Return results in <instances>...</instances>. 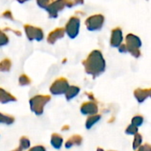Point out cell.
<instances>
[{"instance_id": "obj_8", "label": "cell", "mask_w": 151, "mask_h": 151, "mask_svg": "<svg viewBox=\"0 0 151 151\" xmlns=\"http://www.w3.org/2000/svg\"><path fill=\"white\" fill-rule=\"evenodd\" d=\"M79 88L76 87H71L67 89L66 93H65V96L67 100H71L72 98H73L78 93H79Z\"/></svg>"}, {"instance_id": "obj_5", "label": "cell", "mask_w": 151, "mask_h": 151, "mask_svg": "<svg viewBox=\"0 0 151 151\" xmlns=\"http://www.w3.org/2000/svg\"><path fill=\"white\" fill-rule=\"evenodd\" d=\"M134 96L139 101V103H142L147 97L150 96L151 97V89H147V90H142V89H137L134 92Z\"/></svg>"}, {"instance_id": "obj_16", "label": "cell", "mask_w": 151, "mask_h": 151, "mask_svg": "<svg viewBox=\"0 0 151 151\" xmlns=\"http://www.w3.org/2000/svg\"><path fill=\"white\" fill-rule=\"evenodd\" d=\"M28 151H46L45 148L42 145H38V146H35L34 148H32L30 150Z\"/></svg>"}, {"instance_id": "obj_11", "label": "cell", "mask_w": 151, "mask_h": 151, "mask_svg": "<svg viewBox=\"0 0 151 151\" xmlns=\"http://www.w3.org/2000/svg\"><path fill=\"white\" fill-rule=\"evenodd\" d=\"M14 122V118L10 115H4V113H1V123L2 124H7L11 125Z\"/></svg>"}, {"instance_id": "obj_9", "label": "cell", "mask_w": 151, "mask_h": 151, "mask_svg": "<svg viewBox=\"0 0 151 151\" xmlns=\"http://www.w3.org/2000/svg\"><path fill=\"white\" fill-rule=\"evenodd\" d=\"M2 91V96H1V102L3 104H5V103H8V102H11V101H16V98L12 96L9 93H6L4 92L3 89L1 90Z\"/></svg>"}, {"instance_id": "obj_18", "label": "cell", "mask_w": 151, "mask_h": 151, "mask_svg": "<svg viewBox=\"0 0 151 151\" xmlns=\"http://www.w3.org/2000/svg\"><path fill=\"white\" fill-rule=\"evenodd\" d=\"M96 151H104V150H103V149H101V148H98V149H97V150ZM112 151V150H111Z\"/></svg>"}, {"instance_id": "obj_17", "label": "cell", "mask_w": 151, "mask_h": 151, "mask_svg": "<svg viewBox=\"0 0 151 151\" xmlns=\"http://www.w3.org/2000/svg\"><path fill=\"white\" fill-rule=\"evenodd\" d=\"M22 150H22L20 147H19L18 149H16V150H12V151H22Z\"/></svg>"}, {"instance_id": "obj_7", "label": "cell", "mask_w": 151, "mask_h": 151, "mask_svg": "<svg viewBox=\"0 0 151 151\" xmlns=\"http://www.w3.org/2000/svg\"><path fill=\"white\" fill-rule=\"evenodd\" d=\"M100 119H101V116L100 115H90L88 118L87 121H86V127L88 129H90Z\"/></svg>"}, {"instance_id": "obj_3", "label": "cell", "mask_w": 151, "mask_h": 151, "mask_svg": "<svg viewBox=\"0 0 151 151\" xmlns=\"http://www.w3.org/2000/svg\"><path fill=\"white\" fill-rule=\"evenodd\" d=\"M98 111V107L96 103L88 102L84 103L81 107V111L83 115H95Z\"/></svg>"}, {"instance_id": "obj_4", "label": "cell", "mask_w": 151, "mask_h": 151, "mask_svg": "<svg viewBox=\"0 0 151 151\" xmlns=\"http://www.w3.org/2000/svg\"><path fill=\"white\" fill-rule=\"evenodd\" d=\"M81 143H82V137H81V135L74 134V135H73L72 137H70V138L66 141L65 146L66 149H69V148H71V147H73V146H75V145H78V146H79V145H81Z\"/></svg>"}, {"instance_id": "obj_15", "label": "cell", "mask_w": 151, "mask_h": 151, "mask_svg": "<svg viewBox=\"0 0 151 151\" xmlns=\"http://www.w3.org/2000/svg\"><path fill=\"white\" fill-rule=\"evenodd\" d=\"M137 151H151V146L150 144H144L139 148Z\"/></svg>"}, {"instance_id": "obj_2", "label": "cell", "mask_w": 151, "mask_h": 151, "mask_svg": "<svg viewBox=\"0 0 151 151\" xmlns=\"http://www.w3.org/2000/svg\"><path fill=\"white\" fill-rule=\"evenodd\" d=\"M69 88L68 87V83L65 80L61 79L57 81L50 88V91L52 94L54 95H60V94H64L66 93L67 89Z\"/></svg>"}, {"instance_id": "obj_14", "label": "cell", "mask_w": 151, "mask_h": 151, "mask_svg": "<svg viewBox=\"0 0 151 151\" xmlns=\"http://www.w3.org/2000/svg\"><path fill=\"white\" fill-rule=\"evenodd\" d=\"M142 123H143V118L142 116H135L132 119V124L134 125V126H136V127L142 126Z\"/></svg>"}, {"instance_id": "obj_12", "label": "cell", "mask_w": 151, "mask_h": 151, "mask_svg": "<svg viewBox=\"0 0 151 151\" xmlns=\"http://www.w3.org/2000/svg\"><path fill=\"white\" fill-rule=\"evenodd\" d=\"M19 147L22 150H27L30 147V141L27 137H21L19 140Z\"/></svg>"}, {"instance_id": "obj_13", "label": "cell", "mask_w": 151, "mask_h": 151, "mask_svg": "<svg viewBox=\"0 0 151 151\" xmlns=\"http://www.w3.org/2000/svg\"><path fill=\"white\" fill-rule=\"evenodd\" d=\"M126 134H132V135H135L136 134H138V127L131 124L126 130Z\"/></svg>"}, {"instance_id": "obj_10", "label": "cell", "mask_w": 151, "mask_h": 151, "mask_svg": "<svg viewBox=\"0 0 151 151\" xmlns=\"http://www.w3.org/2000/svg\"><path fill=\"white\" fill-rule=\"evenodd\" d=\"M142 142V136L140 134H136L134 135V142H133V149L134 150H138L141 147Z\"/></svg>"}, {"instance_id": "obj_6", "label": "cell", "mask_w": 151, "mask_h": 151, "mask_svg": "<svg viewBox=\"0 0 151 151\" xmlns=\"http://www.w3.org/2000/svg\"><path fill=\"white\" fill-rule=\"evenodd\" d=\"M51 145L55 148V149H60L62 144H63V138L61 135H59L58 134H53L51 135V140H50Z\"/></svg>"}, {"instance_id": "obj_1", "label": "cell", "mask_w": 151, "mask_h": 151, "mask_svg": "<svg viewBox=\"0 0 151 151\" xmlns=\"http://www.w3.org/2000/svg\"><path fill=\"white\" fill-rule=\"evenodd\" d=\"M50 100V97L48 96H37L33 97L30 100V107L33 112L36 115H42L43 112L44 105Z\"/></svg>"}]
</instances>
